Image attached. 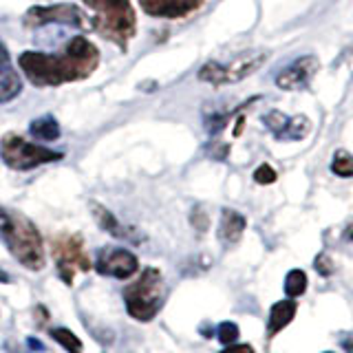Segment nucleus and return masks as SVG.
Listing matches in <instances>:
<instances>
[{
    "mask_svg": "<svg viewBox=\"0 0 353 353\" xmlns=\"http://www.w3.org/2000/svg\"><path fill=\"white\" fill-rule=\"evenodd\" d=\"M18 64L33 86H60L91 75L99 64V49L91 40L77 36L58 53H22Z\"/></svg>",
    "mask_w": 353,
    "mask_h": 353,
    "instance_id": "nucleus-1",
    "label": "nucleus"
},
{
    "mask_svg": "<svg viewBox=\"0 0 353 353\" xmlns=\"http://www.w3.org/2000/svg\"><path fill=\"white\" fill-rule=\"evenodd\" d=\"M0 239L22 268L38 272L44 268V243L38 228L18 212H5L0 221Z\"/></svg>",
    "mask_w": 353,
    "mask_h": 353,
    "instance_id": "nucleus-2",
    "label": "nucleus"
},
{
    "mask_svg": "<svg viewBox=\"0 0 353 353\" xmlns=\"http://www.w3.org/2000/svg\"><path fill=\"white\" fill-rule=\"evenodd\" d=\"M82 3L95 11V18L91 22L93 31L126 49V42L135 36L137 27L135 9H132L130 0H82Z\"/></svg>",
    "mask_w": 353,
    "mask_h": 353,
    "instance_id": "nucleus-3",
    "label": "nucleus"
},
{
    "mask_svg": "<svg viewBox=\"0 0 353 353\" xmlns=\"http://www.w3.org/2000/svg\"><path fill=\"white\" fill-rule=\"evenodd\" d=\"M165 298L163 276L157 268H146L135 283H130L124 290V305L130 318L139 323H150V320L161 312Z\"/></svg>",
    "mask_w": 353,
    "mask_h": 353,
    "instance_id": "nucleus-4",
    "label": "nucleus"
},
{
    "mask_svg": "<svg viewBox=\"0 0 353 353\" xmlns=\"http://www.w3.org/2000/svg\"><path fill=\"white\" fill-rule=\"evenodd\" d=\"M0 157H3V161L11 170L27 172V170L38 168L42 163L60 161L64 157V152L49 150L44 146H38V143L22 139L16 132H7L3 141H0Z\"/></svg>",
    "mask_w": 353,
    "mask_h": 353,
    "instance_id": "nucleus-5",
    "label": "nucleus"
},
{
    "mask_svg": "<svg viewBox=\"0 0 353 353\" xmlns=\"http://www.w3.org/2000/svg\"><path fill=\"white\" fill-rule=\"evenodd\" d=\"M270 58L268 51H245L241 53L239 58H234L228 64H219V62H208L201 66V71H199V80L201 82H208V84H214V86H221V84H236L241 80H245L252 73H256L261 66L265 64V60Z\"/></svg>",
    "mask_w": 353,
    "mask_h": 353,
    "instance_id": "nucleus-6",
    "label": "nucleus"
},
{
    "mask_svg": "<svg viewBox=\"0 0 353 353\" xmlns=\"http://www.w3.org/2000/svg\"><path fill=\"white\" fill-rule=\"evenodd\" d=\"M51 254L55 261V270L64 285H73L75 274L91 270V261H88L84 252V241L80 234H60L51 241Z\"/></svg>",
    "mask_w": 353,
    "mask_h": 353,
    "instance_id": "nucleus-7",
    "label": "nucleus"
},
{
    "mask_svg": "<svg viewBox=\"0 0 353 353\" xmlns=\"http://www.w3.org/2000/svg\"><path fill=\"white\" fill-rule=\"evenodd\" d=\"M139 270V261L137 256L126 248H117V245H108L102 248L97 254L95 261V272L99 276H108V279H117V281H126L130 276H135Z\"/></svg>",
    "mask_w": 353,
    "mask_h": 353,
    "instance_id": "nucleus-8",
    "label": "nucleus"
},
{
    "mask_svg": "<svg viewBox=\"0 0 353 353\" xmlns=\"http://www.w3.org/2000/svg\"><path fill=\"white\" fill-rule=\"evenodd\" d=\"M69 25V27H84L88 18L75 5H51V7H33L27 11L25 25L27 27H42V25Z\"/></svg>",
    "mask_w": 353,
    "mask_h": 353,
    "instance_id": "nucleus-9",
    "label": "nucleus"
},
{
    "mask_svg": "<svg viewBox=\"0 0 353 353\" xmlns=\"http://www.w3.org/2000/svg\"><path fill=\"white\" fill-rule=\"evenodd\" d=\"M318 64L320 62L316 55H305V58L294 60L287 69L276 75V86L283 88V91H303L316 75Z\"/></svg>",
    "mask_w": 353,
    "mask_h": 353,
    "instance_id": "nucleus-10",
    "label": "nucleus"
},
{
    "mask_svg": "<svg viewBox=\"0 0 353 353\" xmlns=\"http://www.w3.org/2000/svg\"><path fill=\"white\" fill-rule=\"evenodd\" d=\"M265 121V126H268L276 137L279 139H303L309 128H312V124H309V119L303 117V115H298L294 119H290L287 115L279 113V110H272V113H268L263 117Z\"/></svg>",
    "mask_w": 353,
    "mask_h": 353,
    "instance_id": "nucleus-11",
    "label": "nucleus"
},
{
    "mask_svg": "<svg viewBox=\"0 0 353 353\" xmlns=\"http://www.w3.org/2000/svg\"><path fill=\"white\" fill-rule=\"evenodd\" d=\"M203 0H141V9L157 18H181L201 7Z\"/></svg>",
    "mask_w": 353,
    "mask_h": 353,
    "instance_id": "nucleus-12",
    "label": "nucleus"
},
{
    "mask_svg": "<svg viewBox=\"0 0 353 353\" xmlns=\"http://www.w3.org/2000/svg\"><path fill=\"white\" fill-rule=\"evenodd\" d=\"M91 212L97 221V225L106 230L110 236H115V239H121V241H130V243H141L143 241V234H139V230L135 228H126V225H121L119 221L113 216V212H108V210L104 205H99V203H91Z\"/></svg>",
    "mask_w": 353,
    "mask_h": 353,
    "instance_id": "nucleus-13",
    "label": "nucleus"
},
{
    "mask_svg": "<svg viewBox=\"0 0 353 353\" xmlns=\"http://www.w3.org/2000/svg\"><path fill=\"white\" fill-rule=\"evenodd\" d=\"M20 91H22V82L16 69L11 66L7 47L0 42V104L11 102L14 97H18Z\"/></svg>",
    "mask_w": 353,
    "mask_h": 353,
    "instance_id": "nucleus-14",
    "label": "nucleus"
},
{
    "mask_svg": "<svg viewBox=\"0 0 353 353\" xmlns=\"http://www.w3.org/2000/svg\"><path fill=\"white\" fill-rule=\"evenodd\" d=\"M245 232V216L239 214L236 210L225 208L221 212V223H219V241L225 245H234V243L243 236Z\"/></svg>",
    "mask_w": 353,
    "mask_h": 353,
    "instance_id": "nucleus-15",
    "label": "nucleus"
},
{
    "mask_svg": "<svg viewBox=\"0 0 353 353\" xmlns=\"http://www.w3.org/2000/svg\"><path fill=\"white\" fill-rule=\"evenodd\" d=\"M296 309H298L296 301H281V303H276L272 307V312H270V318H268V334L276 336L279 331H283L294 320Z\"/></svg>",
    "mask_w": 353,
    "mask_h": 353,
    "instance_id": "nucleus-16",
    "label": "nucleus"
},
{
    "mask_svg": "<svg viewBox=\"0 0 353 353\" xmlns=\"http://www.w3.org/2000/svg\"><path fill=\"white\" fill-rule=\"evenodd\" d=\"M29 132L36 139H42V141H55L60 137V124L55 121V117L51 115H42L38 119H33L29 124Z\"/></svg>",
    "mask_w": 353,
    "mask_h": 353,
    "instance_id": "nucleus-17",
    "label": "nucleus"
},
{
    "mask_svg": "<svg viewBox=\"0 0 353 353\" xmlns=\"http://www.w3.org/2000/svg\"><path fill=\"white\" fill-rule=\"evenodd\" d=\"M49 336L58 342L60 347L66 349V353H82L84 351V345H82V340L77 338L71 329H66V327H53L49 331Z\"/></svg>",
    "mask_w": 353,
    "mask_h": 353,
    "instance_id": "nucleus-18",
    "label": "nucleus"
},
{
    "mask_svg": "<svg viewBox=\"0 0 353 353\" xmlns=\"http://www.w3.org/2000/svg\"><path fill=\"white\" fill-rule=\"evenodd\" d=\"M307 292V274L303 270H292L285 276V294L290 298H298Z\"/></svg>",
    "mask_w": 353,
    "mask_h": 353,
    "instance_id": "nucleus-19",
    "label": "nucleus"
},
{
    "mask_svg": "<svg viewBox=\"0 0 353 353\" xmlns=\"http://www.w3.org/2000/svg\"><path fill=\"white\" fill-rule=\"evenodd\" d=\"M331 172L338 176H353V157L347 150H338L331 159Z\"/></svg>",
    "mask_w": 353,
    "mask_h": 353,
    "instance_id": "nucleus-20",
    "label": "nucleus"
},
{
    "mask_svg": "<svg viewBox=\"0 0 353 353\" xmlns=\"http://www.w3.org/2000/svg\"><path fill=\"white\" fill-rule=\"evenodd\" d=\"M216 338L221 340V345H234L239 338V327L234 323H221L216 329Z\"/></svg>",
    "mask_w": 353,
    "mask_h": 353,
    "instance_id": "nucleus-21",
    "label": "nucleus"
},
{
    "mask_svg": "<svg viewBox=\"0 0 353 353\" xmlns=\"http://www.w3.org/2000/svg\"><path fill=\"white\" fill-rule=\"evenodd\" d=\"M254 181L261 183V185H270L276 181V170L268 163H261L256 170H254Z\"/></svg>",
    "mask_w": 353,
    "mask_h": 353,
    "instance_id": "nucleus-22",
    "label": "nucleus"
},
{
    "mask_svg": "<svg viewBox=\"0 0 353 353\" xmlns=\"http://www.w3.org/2000/svg\"><path fill=\"white\" fill-rule=\"evenodd\" d=\"M314 268H316L318 274H323V276H331V274H334V270H336L334 263H331V259L327 256V254H320V256H316Z\"/></svg>",
    "mask_w": 353,
    "mask_h": 353,
    "instance_id": "nucleus-23",
    "label": "nucleus"
},
{
    "mask_svg": "<svg viewBox=\"0 0 353 353\" xmlns=\"http://www.w3.org/2000/svg\"><path fill=\"white\" fill-rule=\"evenodd\" d=\"M221 353H254L252 345H225Z\"/></svg>",
    "mask_w": 353,
    "mask_h": 353,
    "instance_id": "nucleus-24",
    "label": "nucleus"
},
{
    "mask_svg": "<svg viewBox=\"0 0 353 353\" xmlns=\"http://www.w3.org/2000/svg\"><path fill=\"white\" fill-rule=\"evenodd\" d=\"M36 318H38V325H44V320H49V309H44L42 305L36 307Z\"/></svg>",
    "mask_w": 353,
    "mask_h": 353,
    "instance_id": "nucleus-25",
    "label": "nucleus"
},
{
    "mask_svg": "<svg viewBox=\"0 0 353 353\" xmlns=\"http://www.w3.org/2000/svg\"><path fill=\"white\" fill-rule=\"evenodd\" d=\"M27 347L33 349V351H44V345H42V342H38L36 338H29L27 340Z\"/></svg>",
    "mask_w": 353,
    "mask_h": 353,
    "instance_id": "nucleus-26",
    "label": "nucleus"
},
{
    "mask_svg": "<svg viewBox=\"0 0 353 353\" xmlns=\"http://www.w3.org/2000/svg\"><path fill=\"white\" fill-rule=\"evenodd\" d=\"M345 234H347V239L353 243V221H351V223L347 225V232H345Z\"/></svg>",
    "mask_w": 353,
    "mask_h": 353,
    "instance_id": "nucleus-27",
    "label": "nucleus"
},
{
    "mask_svg": "<svg viewBox=\"0 0 353 353\" xmlns=\"http://www.w3.org/2000/svg\"><path fill=\"white\" fill-rule=\"evenodd\" d=\"M0 283H9V276L3 270H0Z\"/></svg>",
    "mask_w": 353,
    "mask_h": 353,
    "instance_id": "nucleus-28",
    "label": "nucleus"
},
{
    "mask_svg": "<svg viewBox=\"0 0 353 353\" xmlns=\"http://www.w3.org/2000/svg\"><path fill=\"white\" fill-rule=\"evenodd\" d=\"M3 214H5V208H0V219H3Z\"/></svg>",
    "mask_w": 353,
    "mask_h": 353,
    "instance_id": "nucleus-29",
    "label": "nucleus"
},
{
    "mask_svg": "<svg viewBox=\"0 0 353 353\" xmlns=\"http://www.w3.org/2000/svg\"><path fill=\"white\" fill-rule=\"evenodd\" d=\"M325 353H334V351H325Z\"/></svg>",
    "mask_w": 353,
    "mask_h": 353,
    "instance_id": "nucleus-30",
    "label": "nucleus"
},
{
    "mask_svg": "<svg viewBox=\"0 0 353 353\" xmlns=\"http://www.w3.org/2000/svg\"><path fill=\"white\" fill-rule=\"evenodd\" d=\"M14 353H16V351H14Z\"/></svg>",
    "mask_w": 353,
    "mask_h": 353,
    "instance_id": "nucleus-31",
    "label": "nucleus"
}]
</instances>
